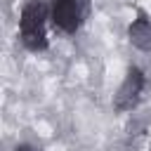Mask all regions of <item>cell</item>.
<instances>
[{
	"label": "cell",
	"mask_w": 151,
	"mask_h": 151,
	"mask_svg": "<svg viewBox=\"0 0 151 151\" xmlns=\"http://www.w3.org/2000/svg\"><path fill=\"white\" fill-rule=\"evenodd\" d=\"M42 21H45V7L40 2H28L21 12V40L28 50H42L47 45Z\"/></svg>",
	"instance_id": "1"
},
{
	"label": "cell",
	"mask_w": 151,
	"mask_h": 151,
	"mask_svg": "<svg viewBox=\"0 0 151 151\" xmlns=\"http://www.w3.org/2000/svg\"><path fill=\"white\" fill-rule=\"evenodd\" d=\"M85 7H87L85 0H59L54 5V21H57V26H61L64 31H76L80 19H83Z\"/></svg>",
	"instance_id": "2"
},
{
	"label": "cell",
	"mask_w": 151,
	"mask_h": 151,
	"mask_svg": "<svg viewBox=\"0 0 151 151\" xmlns=\"http://www.w3.org/2000/svg\"><path fill=\"white\" fill-rule=\"evenodd\" d=\"M17 151H31V149H28V146H21V149H17Z\"/></svg>",
	"instance_id": "5"
},
{
	"label": "cell",
	"mask_w": 151,
	"mask_h": 151,
	"mask_svg": "<svg viewBox=\"0 0 151 151\" xmlns=\"http://www.w3.org/2000/svg\"><path fill=\"white\" fill-rule=\"evenodd\" d=\"M142 85H144V78H142V73H139L137 68H132V71L127 73L125 83L120 85L118 94H116V109H120V111H125V109H132V104H134V101H137V97H139V90H142Z\"/></svg>",
	"instance_id": "3"
},
{
	"label": "cell",
	"mask_w": 151,
	"mask_h": 151,
	"mask_svg": "<svg viewBox=\"0 0 151 151\" xmlns=\"http://www.w3.org/2000/svg\"><path fill=\"white\" fill-rule=\"evenodd\" d=\"M130 40H132V45L139 47V50H151V26H149L144 19L134 21V24L130 26Z\"/></svg>",
	"instance_id": "4"
}]
</instances>
